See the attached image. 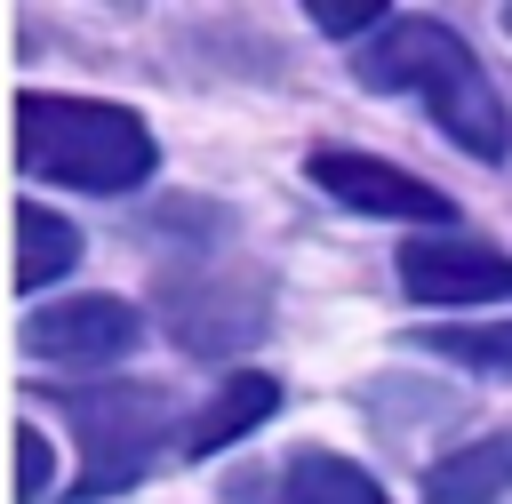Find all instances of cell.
<instances>
[{
  "instance_id": "6da1fadb",
  "label": "cell",
  "mask_w": 512,
  "mask_h": 504,
  "mask_svg": "<svg viewBox=\"0 0 512 504\" xmlns=\"http://www.w3.org/2000/svg\"><path fill=\"white\" fill-rule=\"evenodd\" d=\"M360 80L376 96H416L424 120L448 144H464L472 160H504L512 152V104H504V88L464 48V32H448L440 16H392L360 48Z\"/></svg>"
},
{
  "instance_id": "8992f818",
  "label": "cell",
  "mask_w": 512,
  "mask_h": 504,
  "mask_svg": "<svg viewBox=\"0 0 512 504\" xmlns=\"http://www.w3.org/2000/svg\"><path fill=\"white\" fill-rule=\"evenodd\" d=\"M24 352L32 360H64V368H96V360H120L136 336H144V312L128 296H64L48 312H24Z\"/></svg>"
},
{
  "instance_id": "7a4b0ae2",
  "label": "cell",
  "mask_w": 512,
  "mask_h": 504,
  "mask_svg": "<svg viewBox=\"0 0 512 504\" xmlns=\"http://www.w3.org/2000/svg\"><path fill=\"white\" fill-rule=\"evenodd\" d=\"M16 168L40 176V184H64V192L120 200V192H136L160 168V144H152V128L128 104L24 88L16 96Z\"/></svg>"
},
{
  "instance_id": "52a82bcc",
  "label": "cell",
  "mask_w": 512,
  "mask_h": 504,
  "mask_svg": "<svg viewBox=\"0 0 512 504\" xmlns=\"http://www.w3.org/2000/svg\"><path fill=\"white\" fill-rule=\"evenodd\" d=\"M280 504H392V496L368 464L328 456V448H296L288 472H280Z\"/></svg>"
},
{
  "instance_id": "3957f363",
  "label": "cell",
  "mask_w": 512,
  "mask_h": 504,
  "mask_svg": "<svg viewBox=\"0 0 512 504\" xmlns=\"http://www.w3.org/2000/svg\"><path fill=\"white\" fill-rule=\"evenodd\" d=\"M72 440H80V480L72 496L96 504V496H120L128 480H144V464L160 456V440L176 432V400L160 384H80L56 400ZM184 440V432H176Z\"/></svg>"
},
{
  "instance_id": "4fadbf2b",
  "label": "cell",
  "mask_w": 512,
  "mask_h": 504,
  "mask_svg": "<svg viewBox=\"0 0 512 504\" xmlns=\"http://www.w3.org/2000/svg\"><path fill=\"white\" fill-rule=\"evenodd\" d=\"M48 480H56V456H48L40 424H16V504H40Z\"/></svg>"
},
{
  "instance_id": "7c38bea8",
  "label": "cell",
  "mask_w": 512,
  "mask_h": 504,
  "mask_svg": "<svg viewBox=\"0 0 512 504\" xmlns=\"http://www.w3.org/2000/svg\"><path fill=\"white\" fill-rule=\"evenodd\" d=\"M304 16H312L328 40H360V32H384V24H392V8H384V0H312Z\"/></svg>"
},
{
  "instance_id": "9c48e42d",
  "label": "cell",
  "mask_w": 512,
  "mask_h": 504,
  "mask_svg": "<svg viewBox=\"0 0 512 504\" xmlns=\"http://www.w3.org/2000/svg\"><path fill=\"white\" fill-rule=\"evenodd\" d=\"M272 408H280V384H272V376H224V392H216V400L184 424V456H216L224 440L256 432Z\"/></svg>"
},
{
  "instance_id": "8fae6325",
  "label": "cell",
  "mask_w": 512,
  "mask_h": 504,
  "mask_svg": "<svg viewBox=\"0 0 512 504\" xmlns=\"http://www.w3.org/2000/svg\"><path fill=\"white\" fill-rule=\"evenodd\" d=\"M424 344H432L440 360H456V368L512 376V320H488V328H432Z\"/></svg>"
},
{
  "instance_id": "30bf717a",
  "label": "cell",
  "mask_w": 512,
  "mask_h": 504,
  "mask_svg": "<svg viewBox=\"0 0 512 504\" xmlns=\"http://www.w3.org/2000/svg\"><path fill=\"white\" fill-rule=\"evenodd\" d=\"M512 488V440H472L424 472V504H496Z\"/></svg>"
},
{
  "instance_id": "5bb4252c",
  "label": "cell",
  "mask_w": 512,
  "mask_h": 504,
  "mask_svg": "<svg viewBox=\"0 0 512 504\" xmlns=\"http://www.w3.org/2000/svg\"><path fill=\"white\" fill-rule=\"evenodd\" d=\"M504 32H512V8H504Z\"/></svg>"
},
{
  "instance_id": "277c9868",
  "label": "cell",
  "mask_w": 512,
  "mask_h": 504,
  "mask_svg": "<svg viewBox=\"0 0 512 504\" xmlns=\"http://www.w3.org/2000/svg\"><path fill=\"white\" fill-rule=\"evenodd\" d=\"M400 288L416 304H512V256L464 232H416L392 256Z\"/></svg>"
},
{
  "instance_id": "ba28073f",
  "label": "cell",
  "mask_w": 512,
  "mask_h": 504,
  "mask_svg": "<svg viewBox=\"0 0 512 504\" xmlns=\"http://www.w3.org/2000/svg\"><path fill=\"white\" fill-rule=\"evenodd\" d=\"M72 264H80V224L40 208V200H16V288L32 296V288L64 280Z\"/></svg>"
},
{
  "instance_id": "5b68a950",
  "label": "cell",
  "mask_w": 512,
  "mask_h": 504,
  "mask_svg": "<svg viewBox=\"0 0 512 504\" xmlns=\"http://www.w3.org/2000/svg\"><path fill=\"white\" fill-rule=\"evenodd\" d=\"M304 184H320L352 216H400V224H440L448 216V192H432L424 176H408V168H392L360 144H320L304 160Z\"/></svg>"
}]
</instances>
